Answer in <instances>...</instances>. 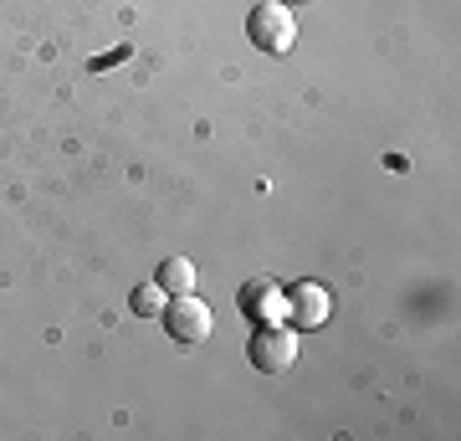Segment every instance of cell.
I'll use <instances>...</instances> for the list:
<instances>
[{
    "instance_id": "1",
    "label": "cell",
    "mask_w": 461,
    "mask_h": 441,
    "mask_svg": "<svg viewBox=\"0 0 461 441\" xmlns=\"http://www.w3.org/2000/svg\"><path fill=\"white\" fill-rule=\"evenodd\" d=\"M247 41L267 57H287L297 47V16L293 5H282V0H257L247 16Z\"/></svg>"
},
{
    "instance_id": "2",
    "label": "cell",
    "mask_w": 461,
    "mask_h": 441,
    "mask_svg": "<svg viewBox=\"0 0 461 441\" xmlns=\"http://www.w3.org/2000/svg\"><path fill=\"white\" fill-rule=\"evenodd\" d=\"M247 354L262 375H287L297 364V328L293 324H262L247 339Z\"/></svg>"
},
{
    "instance_id": "3",
    "label": "cell",
    "mask_w": 461,
    "mask_h": 441,
    "mask_svg": "<svg viewBox=\"0 0 461 441\" xmlns=\"http://www.w3.org/2000/svg\"><path fill=\"white\" fill-rule=\"evenodd\" d=\"M159 318H165V334L169 339H180V344H205L211 339V328H215L211 303H200L195 293H175Z\"/></svg>"
},
{
    "instance_id": "4",
    "label": "cell",
    "mask_w": 461,
    "mask_h": 441,
    "mask_svg": "<svg viewBox=\"0 0 461 441\" xmlns=\"http://www.w3.org/2000/svg\"><path fill=\"white\" fill-rule=\"evenodd\" d=\"M282 313H287V324H293L297 334L323 328L329 313H333V293L323 282H297V288H287V298H282Z\"/></svg>"
},
{
    "instance_id": "5",
    "label": "cell",
    "mask_w": 461,
    "mask_h": 441,
    "mask_svg": "<svg viewBox=\"0 0 461 441\" xmlns=\"http://www.w3.org/2000/svg\"><path fill=\"white\" fill-rule=\"evenodd\" d=\"M154 282H159L169 298L175 293H195V262L190 257H165L159 262V272H154Z\"/></svg>"
},
{
    "instance_id": "6",
    "label": "cell",
    "mask_w": 461,
    "mask_h": 441,
    "mask_svg": "<svg viewBox=\"0 0 461 441\" xmlns=\"http://www.w3.org/2000/svg\"><path fill=\"white\" fill-rule=\"evenodd\" d=\"M165 303H169V293L159 288V282H139V288L129 293V308L139 313V318H159V313H165Z\"/></svg>"
},
{
    "instance_id": "7",
    "label": "cell",
    "mask_w": 461,
    "mask_h": 441,
    "mask_svg": "<svg viewBox=\"0 0 461 441\" xmlns=\"http://www.w3.org/2000/svg\"><path fill=\"white\" fill-rule=\"evenodd\" d=\"M272 303H282V298H277V288H272V282H251V288H247V293H241V313H267V308H272Z\"/></svg>"
}]
</instances>
